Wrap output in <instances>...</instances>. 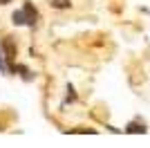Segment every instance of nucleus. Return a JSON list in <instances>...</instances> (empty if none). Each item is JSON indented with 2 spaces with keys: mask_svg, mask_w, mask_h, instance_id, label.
<instances>
[{
  "mask_svg": "<svg viewBox=\"0 0 150 148\" xmlns=\"http://www.w3.org/2000/svg\"><path fill=\"white\" fill-rule=\"evenodd\" d=\"M36 18H38V11H36V7L31 5V2H25L23 9H18V11L11 14L13 25H27V27H34V25H36Z\"/></svg>",
  "mask_w": 150,
  "mask_h": 148,
  "instance_id": "f257e3e1",
  "label": "nucleus"
},
{
  "mask_svg": "<svg viewBox=\"0 0 150 148\" xmlns=\"http://www.w3.org/2000/svg\"><path fill=\"white\" fill-rule=\"evenodd\" d=\"M5 58L9 63H13V58H16V45H13V41H9V38L5 41Z\"/></svg>",
  "mask_w": 150,
  "mask_h": 148,
  "instance_id": "f03ea898",
  "label": "nucleus"
},
{
  "mask_svg": "<svg viewBox=\"0 0 150 148\" xmlns=\"http://www.w3.org/2000/svg\"><path fill=\"white\" fill-rule=\"evenodd\" d=\"M125 132H130V135H139V132H141V135H144L146 126H144V123H139V121H130V123H128V128H125Z\"/></svg>",
  "mask_w": 150,
  "mask_h": 148,
  "instance_id": "7ed1b4c3",
  "label": "nucleus"
},
{
  "mask_svg": "<svg viewBox=\"0 0 150 148\" xmlns=\"http://www.w3.org/2000/svg\"><path fill=\"white\" fill-rule=\"evenodd\" d=\"M0 72L2 74L9 72V65H7V58H5V52H2V49H0Z\"/></svg>",
  "mask_w": 150,
  "mask_h": 148,
  "instance_id": "20e7f679",
  "label": "nucleus"
},
{
  "mask_svg": "<svg viewBox=\"0 0 150 148\" xmlns=\"http://www.w3.org/2000/svg\"><path fill=\"white\" fill-rule=\"evenodd\" d=\"M72 5L69 0H52V7H56V9H67Z\"/></svg>",
  "mask_w": 150,
  "mask_h": 148,
  "instance_id": "39448f33",
  "label": "nucleus"
},
{
  "mask_svg": "<svg viewBox=\"0 0 150 148\" xmlns=\"http://www.w3.org/2000/svg\"><path fill=\"white\" fill-rule=\"evenodd\" d=\"M9 2H11V0H0V5H9Z\"/></svg>",
  "mask_w": 150,
  "mask_h": 148,
  "instance_id": "423d86ee",
  "label": "nucleus"
}]
</instances>
